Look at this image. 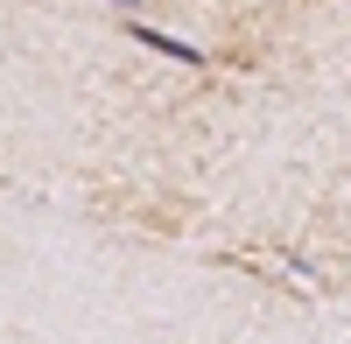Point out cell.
<instances>
[{
	"instance_id": "1",
	"label": "cell",
	"mask_w": 351,
	"mask_h": 344,
	"mask_svg": "<svg viewBox=\"0 0 351 344\" xmlns=\"http://www.w3.org/2000/svg\"><path fill=\"white\" fill-rule=\"evenodd\" d=\"M127 36H134L141 49H155V56H169V64H190V71L204 64V49H197V42H183V36H162L155 21H127Z\"/></svg>"
},
{
	"instance_id": "2",
	"label": "cell",
	"mask_w": 351,
	"mask_h": 344,
	"mask_svg": "<svg viewBox=\"0 0 351 344\" xmlns=\"http://www.w3.org/2000/svg\"><path fill=\"white\" fill-rule=\"evenodd\" d=\"M112 8H127V14H141V0H112Z\"/></svg>"
}]
</instances>
